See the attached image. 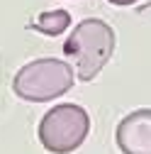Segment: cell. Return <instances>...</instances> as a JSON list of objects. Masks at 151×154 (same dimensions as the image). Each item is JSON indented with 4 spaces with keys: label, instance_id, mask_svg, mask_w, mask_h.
<instances>
[{
    "label": "cell",
    "instance_id": "8992f818",
    "mask_svg": "<svg viewBox=\"0 0 151 154\" xmlns=\"http://www.w3.org/2000/svg\"><path fill=\"white\" fill-rule=\"evenodd\" d=\"M107 3H112V5H117V8H129V5H134V3H139V0H107Z\"/></svg>",
    "mask_w": 151,
    "mask_h": 154
},
{
    "label": "cell",
    "instance_id": "3957f363",
    "mask_svg": "<svg viewBox=\"0 0 151 154\" xmlns=\"http://www.w3.org/2000/svg\"><path fill=\"white\" fill-rule=\"evenodd\" d=\"M90 132V115L85 108L76 103H61L44 112L39 122V142L51 154H71L76 152Z\"/></svg>",
    "mask_w": 151,
    "mask_h": 154
},
{
    "label": "cell",
    "instance_id": "5b68a950",
    "mask_svg": "<svg viewBox=\"0 0 151 154\" xmlns=\"http://www.w3.org/2000/svg\"><path fill=\"white\" fill-rule=\"evenodd\" d=\"M68 27H71V12L64 10V8L42 12L39 20L32 25V29L42 32V34H46V37H59V34H64Z\"/></svg>",
    "mask_w": 151,
    "mask_h": 154
},
{
    "label": "cell",
    "instance_id": "52a82bcc",
    "mask_svg": "<svg viewBox=\"0 0 151 154\" xmlns=\"http://www.w3.org/2000/svg\"><path fill=\"white\" fill-rule=\"evenodd\" d=\"M137 15H144V17H151V3H146V5H141V8L137 10Z\"/></svg>",
    "mask_w": 151,
    "mask_h": 154
},
{
    "label": "cell",
    "instance_id": "6da1fadb",
    "mask_svg": "<svg viewBox=\"0 0 151 154\" xmlns=\"http://www.w3.org/2000/svg\"><path fill=\"white\" fill-rule=\"evenodd\" d=\"M115 29L100 17L81 20L64 42V54L76 64V79L90 83L115 54Z\"/></svg>",
    "mask_w": 151,
    "mask_h": 154
},
{
    "label": "cell",
    "instance_id": "277c9868",
    "mask_svg": "<svg viewBox=\"0 0 151 154\" xmlns=\"http://www.w3.org/2000/svg\"><path fill=\"white\" fill-rule=\"evenodd\" d=\"M115 142L122 154H151V108L124 115L115 130Z\"/></svg>",
    "mask_w": 151,
    "mask_h": 154
},
{
    "label": "cell",
    "instance_id": "7a4b0ae2",
    "mask_svg": "<svg viewBox=\"0 0 151 154\" xmlns=\"http://www.w3.org/2000/svg\"><path fill=\"white\" fill-rule=\"evenodd\" d=\"M76 71L61 59L42 56L25 64L12 79V91L27 103H49L73 88Z\"/></svg>",
    "mask_w": 151,
    "mask_h": 154
}]
</instances>
